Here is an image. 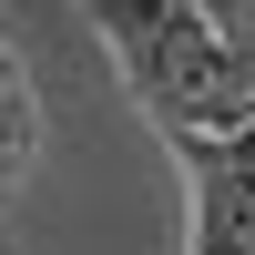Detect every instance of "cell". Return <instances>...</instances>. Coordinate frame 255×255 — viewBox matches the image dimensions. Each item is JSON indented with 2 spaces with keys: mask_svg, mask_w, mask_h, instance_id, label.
Here are the masks:
<instances>
[{
  "mask_svg": "<svg viewBox=\"0 0 255 255\" xmlns=\"http://www.w3.org/2000/svg\"><path fill=\"white\" fill-rule=\"evenodd\" d=\"M204 10H215V31H225V20H235V10H245V0H204Z\"/></svg>",
  "mask_w": 255,
  "mask_h": 255,
  "instance_id": "6da1fadb",
  "label": "cell"
}]
</instances>
